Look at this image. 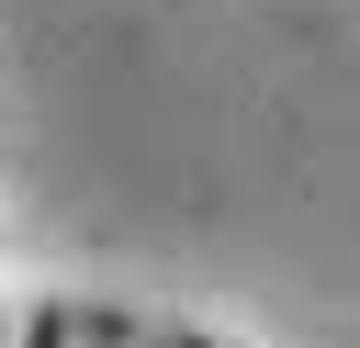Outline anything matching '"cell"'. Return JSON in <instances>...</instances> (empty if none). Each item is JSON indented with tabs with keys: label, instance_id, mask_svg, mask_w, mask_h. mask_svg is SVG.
Instances as JSON below:
<instances>
[{
	"label": "cell",
	"instance_id": "obj_1",
	"mask_svg": "<svg viewBox=\"0 0 360 348\" xmlns=\"http://www.w3.org/2000/svg\"><path fill=\"white\" fill-rule=\"evenodd\" d=\"M0 348H22V314H0Z\"/></svg>",
	"mask_w": 360,
	"mask_h": 348
}]
</instances>
